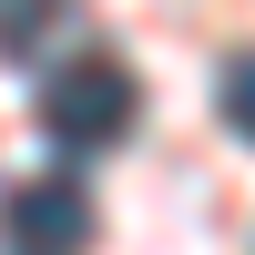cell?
Wrapping results in <instances>:
<instances>
[{
    "instance_id": "obj_1",
    "label": "cell",
    "mask_w": 255,
    "mask_h": 255,
    "mask_svg": "<svg viewBox=\"0 0 255 255\" xmlns=\"http://www.w3.org/2000/svg\"><path fill=\"white\" fill-rule=\"evenodd\" d=\"M133 113H143V92H133V72H123L113 51H82V61H61V72L41 82V123H51V143H72V153L123 143Z\"/></svg>"
},
{
    "instance_id": "obj_2",
    "label": "cell",
    "mask_w": 255,
    "mask_h": 255,
    "mask_svg": "<svg viewBox=\"0 0 255 255\" xmlns=\"http://www.w3.org/2000/svg\"><path fill=\"white\" fill-rule=\"evenodd\" d=\"M10 245L20 255H82V245H92V194L61 184V174L20 184V194H10Z\"/></svg>"
},
{
    "instance_id": "obj_3",
    "label": "cell",
    "mask_w": 255,
    "mask_h": 255,
    "mask_svg": "<svg viewBox=\"0 0 255 255\" xmlns=\"http://www.w3.org/2000/svg\"><path fill=\"white\" fill-rule=\"evenodd\" d=\"M215 113H225V123L255 143V51H235V61L215 72Z\"/></svg>"
}]
</instances>
